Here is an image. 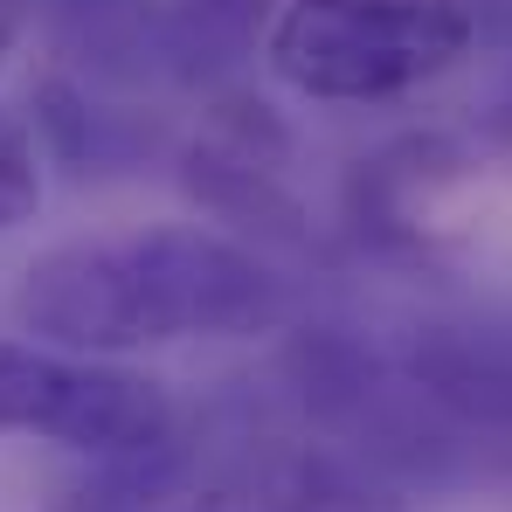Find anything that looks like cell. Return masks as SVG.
<instances>
[{"label": "cell", "instance_id": "1", "mask_svg": "<svg viewBox=\"0 0 512 512\" xmlns=\"http://www.w3.org/2000/svg\"><path fill=\"white\" fill-rule=\"evenodd\" d=\"M14 312L63 353H125L167 340H243L284 319V284L256 250L208 229L90 236L35 256Z\"/></svg>", "mask_w": 512, "mask_h": 512}, {"label": "cell", "instance_id": "2", "mask_svg": "<svg viewBox=\"0 0 512 512\" xmlns=\"http://www.w3.org/2000/svg\"><path fill=\"white\" fill-rule=\"evenodd\" d=\"M56 512H409L374 457L298 429H208L104 464Z\"/></svg>", "mask_w": 512, "mask_h": 512}, {"label": "cell", "instance_id": "3", "mask_svg": "<svg viewBox=\"0 0 512 512\" xmlns=\"http://www.w3.org/2000/svg\"><path fill=\"white\" fill-rule=\"evenodd\" d=\"M471 49L464 0H284L270 70L319 104H374L443 77Z\"/></svg>", "mask_w": 512, "mask_h": 512}, {"label": "cell", "instance_id": "4", "mask_svg": "<svg viewBox=\"0 0 512 512\" xmlns=\"http://www.w3.org/2000/svg\"><path fill=\"white\" fill-rule=\"evenodd\" d=\"M173 402L153 374L0 340V436H49L104 464L146 457L173 436Z\"/></svg>", "mask_w": 512, "mask_h": 512}, {"label": "cell", "instance_id": "5", "mask_svg": "<svg viewBox=\"0 0 512 512\" xmlns=\"http://www.w3.org/2000/svg\"><path fill=\"white\" fill-rule=\"evenodd\" d=\"M42 208V160L35 139L21 132V118L0 111V229H21Z\"/></svg>", "mask_w": 512, "mask_h": 512}, {"label": "cell", "instance_id": "6", "mask_svg": "<svg viewBox=\"0 0 512 512\" xmlns=\"http://www.w3.org/2000/svg\"><path fill=\"white\" fill-rule=\"evenodd\" d=\"M14 21H21V0H0V56H7V42H14Z\"/></svg>", "mask_w": 512, "mask_h": 512}]
</instances>
